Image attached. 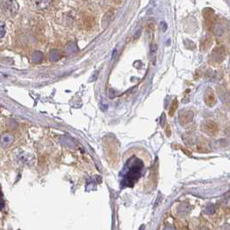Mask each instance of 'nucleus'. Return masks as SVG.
I'll return each mask as SVG.
<instances>
[{
	"instance_id": "nucleus-1",
	"label": "nucleus",
	"mask_w": 230,
	"mask_h": 230,
	"mask_svg": "<svg viewBox=\"0 0 230 230\" xmlns=\"http://www.w3.org/2000/svg\"><path fill=\"white\" fill-rule=\"evenodd\" d=\"M130 167L128 169V171L126 173V178L129 182H132L139 178L140 173H141V169L143 167L142 162L138 158H134L133 160H130Z\"/></svg>"
},
{
	"instance_id": "nucleus-2",
	"label": "nucleus",
	"mask_w": 230,
	"mask_h": 230,
	"mask_svg": "<svg viewBox=\"0 0 230 230\" xmlns=\"http://www.w3.org/2000/svg\"><path fill=\"white\" fill-rule=\"evenodd\" d=\"M201 129L208 136H214L218 132V126L213 120H206L202 124Z\"/></svg>"
},
{
	"instance_id": "nucleus-3",
	"label": "nucleus",
	"mask_w": 230,
	"mask_h": 230,
	"mask_svg": "<svg viewBox=\"0 0 230 230\" xmlns=\"http://www.w3.org/2000/svg\"><path fill=\"white\" fill-rule=\"evenodd\" d=\"M226 50L222 47H217L213 49L211 53V59L215 63H221L226 58Z\"/></svg>"
},
{
	"instance_id": "nucleus-4",
	"label": "nucleus",
	"mask_w": 230,
	"mask_h": 230,
	"mask_svg": "<svg viewBox=\"0 0 230 230\" xmlns=\"http://www.w3.org/2000/svg\"><path fill=\"white\" fill-rule=\"evenodd\" d=\"M204 102L208 107H214L216 104V96L214 90L211 88H208L204 93Z\"/></svg>"
},
{
	"instance_id": "nucleus-5",
	"label": "nucleus",
	"mask_w": 230,
	"mask_h": 230,
	"mask_svg": "<svg viewBox=\"0 0 230 230\" xmlns=\"http://www.w3.org/2000/svg\"><path fill=\"white\" fill-rule=\"evenodd\" d=\"M194 119V113L193 112L189 111V110H185L182 111L180 115H179V121L181 123V125L185 126L188 125L189 123L192 122Z\"/></svg>"
},
{
	"instance_id": "nucleus-6",
	"label": "nucleus",
	"mask_w": 230,
	"mask_h": 230,
	"mask_svg": "<svg viewBox=\"0 0 230 230\" xmlns=\"http://www.w3.org/2000/svg\"><path fill=\"white\" fill-rule=\"evenodd\" d=\"M203 17L205 23L208 29H211L214 25V11L210 9H205L203 11Z\"/></svg>"
},
{
	"instance_id": "nucleus-7",
	"label": "nucleus",
	"mask_w": 230,
	"mask_h": 230,
	"mask_svg": "<svg viewBox=\"0 0 230 230\" xmlns=\"http://www.w3.org/2000/svg\"><path fill=\"white\" fill-rule=\"evenodd\" d=\"M213 31L216 37H222L225 33V29L221 23H215L213 27Z\"/></svg>"
},
{
	"instance_id": "nucleus-8",
	"label": "nucleus",
	"mask_w": 230,
	"mask_h": 230,
	"mask_svg": "<svg viewBox=\"0 0 230 230\" xmlns=\"http://www.w3.org/2000/svg\"><path fill=\"white\" fill-rule=\"evenodd\" d=\"M178 107V100H174L172 101V103H171V109H170V112H169V114L170 116H172V115L174 114L175 112L177 110V108Z\"/></svg>"
},
{
	"instance_id": "nucleus-9",
	"label": "nucleus",
	"mask_w": 230,
	"mask_h": 230,
	"mask_svg": "<svg viewBox=\"0 0 230 230\" xmlns=\"http://www.w3.org/2000/svg\"><path fill=\"white\" fill-rule=\"evenodd\" d=\"M4 25H2V27H1V37H4Z\"/></svg>"
}]
</instances>
